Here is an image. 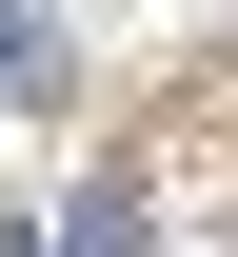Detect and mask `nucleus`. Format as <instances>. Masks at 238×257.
<instances>
[{"label":"nucleus","instance_id":"1","mask_svg":"<svg viewBox=\"0 0 238 257\" xmlns=\"http://www.w3.org/2000/svg\"><path fill=\"white\" fill-rule=\"evenodd\" d=\"M0 79H60V20L40 0H0Z\"/></svg>","mask_w":238,"mask_h":257}]
</instances>
